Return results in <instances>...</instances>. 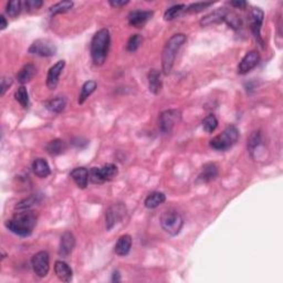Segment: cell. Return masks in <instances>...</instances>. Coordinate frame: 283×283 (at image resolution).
I'll return each mask as SVG.
<instances>
[{
  "label": "cell",
  "instance_id": "cell-1",
  "mask_svg": "<svg viewBox=\"0 0 283 283\" xmlns=\"http://www.w3.org/2000/svg\"><path fill=\"white\" fill-rule=\"evenodd\" d=\"M37 225V217L31 210H21L5 223L6 228L15 235L26 238L31 236Z\"/></svg>",
  "mask_w": 283,
  "mask_h": 283
},
{
  "label": "cell",
  "instance_id": "cell-2",
  "mask_svg": "<svg viewBox=\"0 0 283 283\" xmlns=\"http://www.w3.org/2000/svg\"><path fill=\"white\" fill-rule=\"evenodd\" d=\"M111 43L110 31L103 28L98 30L93 36L91 41V57L92 61L95 65L104 64L109 55V49Z\"/></svg>",
  "mask_w": 283,
  "mask_h": 283
},
{
  "label": "cell",
  "instance_id": "cell-3",
  "mask_svg": "<svg viewBox=\"0 0 283 283\" xmlns=\"http://www.w3.org/2000/svg\"><path fill=\"white\" fill-rule=\"evenodd\" d=\"M187 37L184 34H176L170 40L167 41L165 47H164L162 55V67L163 72L165 75H170L171 69L174 67V62L177 56L179 49L183 47V44L186 42Z\"/></svg>",
  "mask_w": 283,
  "mask_h": 283
},
{
  "label": "cell",
  "instance_id": "cell-4",
  "mask_svg": "<svg viewBox=\"0 0 283 283\" xmlns=\"http://www.w3.org/2000/svg\"><path fill=\"white\" fill-rule=\"evenodd\" d=\"M238 138H239V131H238L236 126L230 125L223 133L212 138L210 143H209V145L215 151H228L236 144L238 142Z\"/></svg>",
  "mask_w": 283,
  "mask_h": 283
},
{
  "label": "cell",
  "instance_id": "cell-5",
  "mask_svg": "<svg viewBox=\"0 0 283 283\" xmlns=\"http://www.w3.org/2000/svg\"><path fill=\"white\" fill-rule=\"evenodd\" d=\"M159 221L162 228L170 236H177L184 226L182 215L174 208H170L164 211Z\"/></svg>",
  "mask_w": 283,
  "mask_h": 283
},
{
  "label": "cell",
  "instance_id": "cell-6",
  "mask_svg": "<svg viewBox=\"0 0 283 283\" xmlns=\"http://www.w3.org/2000/svg\"><path fill=\"white\" fill-rule=\"evenodd\" d=\"M117 173V167L114 164H106L100 168L92 167L89 171V179L93 184H102L113 179Z\"/></svg>",
  "mask_w": 283,
  "mask_h": 283
},
{
  "label": "cell",
  "instance_id": "cell-7",
  "mask_svg": "<svg viewBox=\"0 0 283 283\" xmlns=\"http://www.w3.org/2000/svg\"><path fill=\"white\" fill-rule=\"evenodd\" d=\"M182 118V112L179 110H166L161 113L158 120V127L164 134L170 133L175 125Z\"/></svg>",
  "mask_w": 283,
  "mask_h": 283
},
{
  "label": "cell",
  "instance_id": "cell-8",
  "mask_svg": "<svg viewBox=\"0 0 283 283\" xmlns=\"http://www.w3.org/2000/svg\"><path fill=\"white\" fill-rule=\"evenodd\" d=\"M57 46L49 39H38L32 42L29 48V53L39 57H53L57 55Z\"/></svg>",
  "mask_w": 283,
  "mask_h": 283
},
{
  "label": "cell",
  "instance_id": "cell-9",
  "mask_svg": "<svg viewBox=\"0 0 283 283\" xmlns=\"http://www.w3.org/2000/svg\"><path fill=\"white\" fill-rule=\"evenodd\" d=\"M264 12L261 10L260 8H252L251 12H250V28H251L252 35L254 39L257 40V42L260 44L261 47H264V41L261 37V27L264 23Z\"/></svg>",
  "mask_w": 283,
  "mask_h": 283
},
{
  "label": "cell",
  "instance_id": "cell-10",
  "mask_svg": "<svg viewBox=\"0 0 283 283\" xmlns=\"http://www.w3.org/2000/svg\"><path fill=\"white\" fill-rule=\"evenodd\" d=\"M32 270L36 273V276L39 278H44L50 269V258L47 251H39L34 254L31 259Z\"/></svg>",
  "mask_w": 283,
  "mask_h": 283
},
{
  "label": "cell",
  "instance_id": "cell-11",
  "mask_svg": "<svg viewBox=\"0 0 283 283\" xmlns=\"http://www.w3.org/2000/svg\"><path fill=\"white\" fill-rule=\"evenodd\" d=\"M125 214L126 208L123 204H114L112 206H110L105 212L106 229L111 230L117 223H120Z\"/></svg>",
  "mask_w": 283,
  "mask_h": 283
},
{
  "label": "cell",
  "instance_id": "cell-12",
  "mask_svg": "<svg viewBox=\"0 0 283 283\" xmlns=\"http://www.w3.org/2000/svg\"><path fill=\"white\" fill-rule=\"evenodd\" d=\"M260 62V55L257 51H250L245 55L241 62L239 63V67H238V73L240 75H247L248 72L251 71L252 69L257 67Z\"/></svg>",
  "mask_w": 283,
  "mask_h": 283
},
{
  "label": "cell",
  "instance_id": "cell-13",
  "mask_svg": "<svg viewBox=\"0 0 283 283\" xmlns=\"http://www.w3.org/2000/svg\"><path fill=\"white\" fill-rule=\"evenodd\" d=\"M153 11L150 10H134L130 12L127 20H129L130 26L135 28H142L144 24L150 21L153 17Z\"/></svg>",
  "mask_w": 283,
  "mask_h": 283
},
{
  "label": "cell",
  "instance_id": "cell-14",
  "mask_svg": "<svg viewBox=\"0 0 283 283\" xmlns=\"http://www.w3.org/2000/svg\"><path fill=\"white\" fill-rule=\"evenodd\" d=\"M65 67V61L59 60L56 64H53L52 67L49 69L48 75H47V87L49 90H55L57 85L59 83V77L60 75L62 73L63 69Z\"/></svg>",
  "mask_w": 283,
  "mask_h": 283
},
{
  "label": "cell",
  "instance_id": "cell-15",
  "mask_svg": "<svg viewBox=\"0 0 283 283\" xmlns=\"http://www.w3.org/2000/svg\"><path fill=\"white\" fill-rule=\"evenodd\" d=\"M75 247V238L72 232L65 231L60 239L59 254L61 257H68Z\"/></svg>",
  "mask_w": 283,
  "mask_h": 283
},
{
  "label": "cell",
  "instance_id": "cell-16",
  "mask_svg": "<svg viewBox=\"0 0 283 283\" xmlns=\"http://www.w3.org/2000/svg\"><path fill=\"white\" fill-rule=\"evenodd\" d=\"M228 10L226 8H218L215 11L210 12V14L205 16V17L200 20V26L202 27H207V26H211V24H216V23H220L225 21L226 17L228 15Z\"/></svg>",
  "mask_w": 283,
  "mask_h": 283
},
{
  "label": "cell",
  "instance_id": "cell-17",
  "mask_svg": "<svg viewBox=\"0 0 283 283\" xmlns=\"http://www.w3.org/2000/svg\"><path fill=\"white\" fill-rule=\"evenodd\" d=\"M70 177L75 180L77 187L84 189L89 183V170L85 167H76L70 173Z\"/></svg>",
  "mask_w": 283,
  "mask_h": 283
},
{
  "label": "cell",
  "instance_id": "cell-18",
  "mask_svg": "<svg viewBox=\"0 0 283 283\" xmlns=\"http://www.w3.org/2000/svg\"><path fill=\"white\" fill-rule=\"evenodd\" d=\"M163 88V81H162V75L161 72L156 69L151 70L149 73V90L151 93L157 95L159 92L162 91Z\"/></svg>",
  "mask_w": 283,
  "mask_h": 283
},
{
  "label": "cell",
  "instance_id": "cell-19",
  "mask_svg": "<svg viewBox=\"0 0 283 283\" xmlns=\"http://www.w3.org/2000/svg\"><path fill=\"white\" fill-rule=\"evenodd\" d=\"M55 272L61 281L63 282H70L72 280L73 271L70 268V265L64 261H56L55 264Z\"/></svg>",
  "mask_w": 283,
  "mask_h": 283
},
{
  "label": "cell",
  "instance_id": "cell-20",
  "mask_svg": "<svg viewBox=\"0 0 283 283\" xmlns=\"http://www.w3.org/2000/svg\"><path fill=\"white\" fill-rule=\"evenodd\" d=\"M218 176V166L215 163H207L203 166L202 173L198 176V180L202 183H209Z\"/></svg>",
  "mask_w": 283,
  "mask_h": 283
},
{
  "label": "cell",
  "instance_id": "cell-21",
  "mask_svg": "<svg viewBox=\"0 0 283 283\" xmlns=\"http://www.w3.org/2000/svg\"><path fill=\"white\" fill-rule=\"evenodd\" d=\"M131 248H132V237L130 235H123L118 238L115 247H114V251L117 256L125 257L130 253Z\"/></svg>",
  "mask_w": 283,
  "mask_h": 283
},
{
  "label": "cell",
  "instance_id": "cell-22",
  "mask_svg": "<svg viewBox=\"0 0 283 283\" xmlns=\"http://www.w3.org/2000/svg\"><path fill=\"white\" fill-rule=\"evenodd\" d=\"M32 171L39 178H47L51 174L50 166L44 158H37L32 163Z\"/></svg>",
  "mask_w": 283,
  "mask_h": 283
},
{
  "label": "cell",
  "instance_id": "cell-23",
  "mask_svg": "<svg viewBox=\"0 0 283 283\" xmlns=\"http://www.w3.org/2000/svg\"><path fill=\"white\" fill-rule=\"evenodd\" d=\"M36 75H37L36 65L32 63H27L19 70V72L17 75V80L19 83L26 84L28 83V82H30L32 79H34V76Z\"/></svg>",
  "mask_w": 283,
  "mask_h": 283
},
{
  "label": "cell",
  "instance_id": "cell-24",
  "mask_svg": "<svg viewBox=\"0 0 283 283\" xmlns=\"http://www.w3.org/2000/svg\"><path fill=\"white\" fill-rule=\"evenodd\" d=\"M42 200V196L40 194H35L28 197V198L22 199L21 202H19L16 205V210L21 211V210H31L32 207H35L36 205H38Z\"/></svg>",
  "mask_w": 283,
  "mask_h": 283
},
{
  "label": "cell",
  "instance_id": "cell-25",
  "mask_svg": "<svg viewBox=\"0 0 283 283\" xmlns=\"http://www.w3.org/2000/svg\"><path fill=\"white\" fill-rule=\"evenodd\" d=\"M166 196L164 192L161 191H154L146 197L145 199V207L149 209H155L158 206H161L162 204L165 203Z\"/></svg>",
  "mask_w": 283,
  "mask_h": 283
},
{
  "label": "cell",
  "instance_id": "cell-26",
  "mask_svg": "<svg viewBox=\"0 0 283 283\" xmlns=\"http://www.w3.org/2000/svg\"><path fill=\"white\" fill-rule=\"evenodd\" d=\"M46 150L50 155L57 156V155L63 154L64 151H67V144H65V142L62 141V139L56 138L48 143L46 146Z\"/></svg>",
  "mask_w": 283,
  "mask_h": 283
},
{
  "label": "cell",
  "instance_id": "cell-27",
  "mask_svg": "<svg viewBox=\"0 0 283 283\" xmlns=\"http://www.w3.org/2000/svg\"><path fill=\"white\" fill-rule=\"evenodd\" d=\"M65 105H67V98L64 96H56L47 102L46 108L52 113H60L65 109Z\"/></svg>",
  "mask_w": 283,
  "mask_h": 283
},
{
  "label": "cell",
  "instance_id": "cell-28",
  "mask_svg": "<svg viewBox=\"0 0 283 283\" xmlns=\"http://www.w3.org/2000/svg\"><path fill=\"white\" fill-rule=\"evenodd\" d=\"M96 82L95 81H87L85 83L82 85L81 92L79 95V100H77V103L83 104L85 101L88 100V97L91 95V94L96 90Z\"/></svg>",
  "mask_w": 283,
  "mask_h": 283
},
{
  "label": "cell",
  "instance_id": "cell-29",
  "mask_svg": "<svg viewBox=\"0 0 283 283\" xmlns=\"http://www.w3.org/2000/svg\"><path fill=\"white\" fill-rule=\"evenodd\" d=\"M264 144V139H262V135L260 132H253L250 135L249 141H248V151L250 154H253L257 150H259Z\"/></svg>",
  "mask_w": 283,
  "mask_h": 283
},
{
  "label": "cell",
  "instance_id": "cell-30",
  "mask_svg": "<svg viewBox=\"0 0 283 283\" xmlns=\"http://www.w3.org/2000/svg\"><path fill=\"white\" fill-rule=\"evenodd\" d=\"M186 6L184 3H180V5H174L168 8L164 14V19L167 20V21H170V20H174L175 18H177L178 16L182 15V12L185 11Z\"/></svg>",
  "mask_w": 283,
  "mask_h": 283
},
{
  "label": "cell",
  "instance_id": "cell-31",
  "mask_svg": "<svg viewBox=\"0 0 283 283\" xmlns=\"http://www.w3.org/2000/svg\"><path fill=\"white\" fill-rule=\"evenodd\" d=\"M73 7V2L72 1H69V0H64V1H60L58 3H56V5H53L50 7V11L51 15H58V14H64V12L69 11L70 9H72Z\"/></svg>",
  "mask_w": 283,
  "mask_h": 283
},
{
  "label": "cell",
  "instance_id": "cell-32",
  "mask_svg": "<svg viewBox=\"0 0 283 283\" xmlns=\"http://www.w3.org/2000/svg\"><path fill=\"white\" fill-rule=\"evenodd\" d=\"M15 98L18 103L22 106L23 109H27L29 106V94H28L27 89L21 85L18 88L17 91L15 93Z\"/></svg>",
  "mask_w": 283,
  "mask_h": 283
},
{
  "label": "cell",
  "instance_id": "cell-33",
  "mask_svg": "<svg viewBox=\"0 0 283 283\" xmlns=\"http://www.w3.org/2000/svg\"><path fill=\"white\" fill-rule=\"evenodd\" d=\"M217 126H218V120H217V117L214 114H209L203 121V129L208 134L215 132Z\"/></svg>",
  "mask_w": 283,
  "mask_h": 283
},
{
  "label": "cell",
  "instance_id": "cell-34",
  "mask_svg": "<svg viewBox=\"0 0 283 283\" xmlns=\"http://www.w3.org/2000/svg\"><path fill=\"white\" fill-rule=\"evenodd\" d=\"M142 43H143V37L141 35L136 34V35L131 36L129 41H127L126 50L129 52H135L139 47H141Z\"/></svg>",
  "mask_w": 283,
  "mask_h": 283
},
{
  "label": "cell",
  "instance_id": "cell-35",
  "mask_svg": "<svg viewBox=\"0 0 283 283\" xmlns=\"http://www.w3.org/2000/svg\"><path fill=\"white\" fill-rule=\"evenodd\" d=\"M21 6H22V3L21 1H19V0H14V1L8 2L6 7L7 15L12 18L17 17V16L20 14V11H21Z\"/></svg>",
  "mask_w": 283,
  "mask_h": 283
},
{
  "label": "cell",
  "instance_id": "cell-36",
  "mask_svg": "<svg viewBox=\"0 0 283 283\" xmlns=\"http://www.w3.org/2000/svg\"><path fill=\"white\" fill-rule=\"evenodd\" d=\"M214 5V2H196L191 3L188 7H186L185 12L187 14H198V12L203 11L205 9H207L208 7H210Z\"/></svg>",
  "mask_w": 283,
  "mask_h": 283
},
{
  "label": "cell",
  "instance_id": "cell-37",
  "mask_svg": "<svg viewBox=\"0 0 283 283\" xmlns=\"http://www.w3.org/2000/svg\"><path fill=\"white\" fill-rule=\"evenodd\" d=\"M43 5V2L41 0H27L24 2V6H26L28 11H34L40 9V7Z\"/></svg>",
  "mask_w": 283,
  "mask_h": 283
},
{
  "label": "cell",
  "instance_id": "cell-38",
  "mask_svg": "<svg viewBox=\"0 0 283 283\" xmlns=\"http://www.w3.org/2000/svg\"><path fill=\"white\" fill-rule=\"evenodd\" d=\"M11 84H12L11 77H8V76L2 77V79H1V87H0V94H1V96L5 95L6 91H7L8 89H9V87H11Z\"/></svg>",
  "mask_w": 283,
  "mask_h": 283
},
{
  "label": "cell",
  "instance_id": "cell-39",
  "mask_svg": "<svg viewBox=\"0 0 283 283\" xmlns=\"http://www.w3.org/2000/svg\"><path fill=\"white\" fill-rule=\"evenodd\" d=\"M88 144H89V142L87 141V139H84L82 137H75L72 139V145L76 147V149H83V147H85Z\"/></svg>",
  "mask_w": 283,
  "mask_h": 283
},
{
  "label": "cell",
  "instance_id": "cell-40",
  "mask_svg": "<svg viewBox=\"0 0 283 283\" xmlns=\"http://www.w3.org/2000/svg\"><path fill=\"white\" fill-rule=\"evenodd\" d=\"M109 3L111 6H112L113 8H118V7H123V6H125L129 3V1H124V0H122V1H118V0H110Z\"/></svg>",
  "mask_w": 283,
  "mask_h": 283
},
{
  "label": "cell",
  "instance_id": "cell-41",
  "mask_svg": "<svg viewBox=\"0 0 283 283\" xmlns=\"http://www.w3.org/2000/svg\"><path fill=\"white\" fill-rule=\"evenodd\" d=\"M231 6H233L235 8H239V9H245V7H247V2L244 1V0H236V1H231Z\"/></svg>",
  "mask_w": 283,
  "mask_h": 283
},
{
  "label": "cell",
  "instance_id": "cell-42",
  "mask_svg": "<svg viewBox=\"0 0 283 283\" xmlns=\"http://www.w3.org/2000/svg\"><path fill=\"white\" fill-rule=\"evenodd\" d=\"M8 26V21L5 18V16H0V29L5 30Z\"/></svg>",
  "mask_w": 283,
  "mask_h": 283
},
{
  "label": "cell",
  "instance_id": "cell-43",
  "mask_svg": "<svg viewBox=\"0 0 283 283\" xmlns=\"http://www.w3.org/2000/svg\"><path fill=\"white\" fill-rule=\"evenodd\" d=\"M112 281L113 282H120L121 281V277H120V273L117 271H115L113 273V277H112Z\"/></svg>",
  "mask_w": 283,
  "mask_h": 283
}]
</instances>
